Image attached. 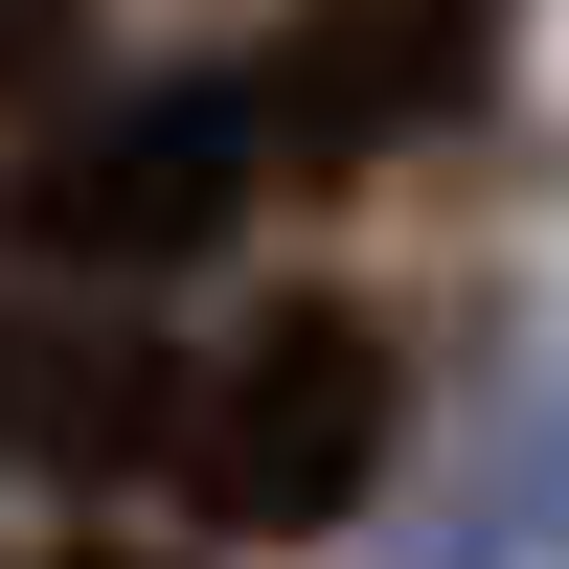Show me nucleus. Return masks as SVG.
Here are the masks:
<instances>
[{"label":"nucleus","mask_w":569,"mask_h":569,"mask_svg":"<svg viewBox=\"0 0 569 569\" xmlns=\"http://www.w3.org/2000/svg\"><path fill=\"white\" fill-rule=\"evenodd\" d=\"M365 479H388V342H365V319H273L206 388V525L297 547V525H342Z\"/></svg>","instance_id":"nucleus-1"},{"label":"nucleus","mask_w":569,"mask_h":569,"mask_svg":"<svg viewBox=\"0 0 569 569\" xmlns=\"http://www.w3.org/2000/svg\"><path fill=\"white\" fill-rule=\"evenodd\" d=\"M251 91H137V114H91L69 160L23 182V228L69 273H182V251H228V206H251Z\"/></svg>","instance_id":"nucleus-2"},{"label":"nucleus","mask_w":569,"mask_h":569,"mask_svg":"<svg viewBox=\"0 0 569 569\" xmlns=\"http://www.w3.org/2000/svg\"><path fill=\"white\" fill-rule=\"evenodd\" d=\"M501 0H297L251 69V137L273 160H388L410 114H456V69H479Z\"/></svg>","instance_id":"nucleus-3"}]
</instances>
